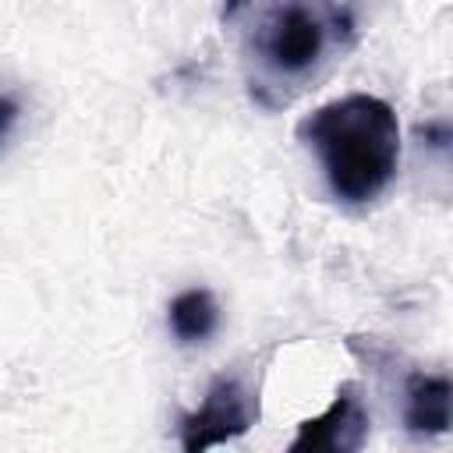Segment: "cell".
<instances>
[{
    "label": "cell",
    "instance_id": "cell-1",
    "mask_svg": "<svg viewBox=\"0 0 453 453\" xmlns=\"http://www.w3.org/2000/svg\"><path fill=\"white\" fill-rule=\"evenodd\" d=\"M219 21L262 110H283L315 88L357 39L343 0H223Z\"/></svg>",
    "mask_w": 453,
    "mask_h": 453
},
{
    "label": "cell",
    "instance_id": "cell-2",
    "mask_svg": "<svg viewBox=\"0 0 453 453\" xmlns=\"http://www.w3.org/2000/svg\"><path fill=\"white\" fill-rule=\"evenodd\" d=\"M297 142L319 159L329 195L343 205H372L400 170L396 110L368 92H350L304 113Z\"/></svg>",
    "mask_w": 453,
    "mask_h": 453
},
{
    "label": "cell",
    "instance_id": "cell-3",
    "mask_svg": "<svg viewBox=\"0 0 453 453\" xmlns=\"http://www.w3.org/2000/svg\"><path fill=\"white\" fill-rule=\"evenodd\" d=\"M258 421V396L237 375H216L202 396V403L180 414V449L202 453L209 446H223L241 439Z\"/></svg>",
    "mask_w": 453,
    "mask_h": 453
},
{
    "label": "cell",
    "instance_id": "cell-4",
    "mask_svg": "<svg viewBox=\"0 0 453 453\" xmlns=\"http://www.w3.org/2000/svg\"><path fill=\"white\" fill-rule=\"evenodd\" d=\"M368 407L361 400L357 382H343L333 396V403L319 414L301 421L294 442L287 446V453H354L365 446L368 439Z\"/></svg>",
    "mask_w": 453,
    "mask_h": 453
},
{
    "label": "cell",
    "instance_id": "cell-5",
    "mask_svg": "<svg viewBox=\"0 0 453 453\" xmlns=\"http://www.w3.org/2000/svg\"><path fill=\"white\" fill-rule=\"evenodd\" d=\"M449 379L442 372H407L400 382V418L411 435H442L449 428Z\"/></svg>",
    "mask_w": 453,
    "mask_h": 453
},
{
    "label": "cell",
    "instance_id": "cell-6",
    "mask_svg": "<svg viewBox=\"0 0 453 453\" xmlns=\"http://www.w3.org/2000/svg\"><path fill=\"white\" fill-rule=\"evenodd\" d=\"M166 322H170V333L180 343H202L219 329V304H216L212 290L188 287L170 301Z\"/></svg>",
    "mask_w": 453,
    "mask_h": 453
},
{
    "label": "cell",
    "instance_id": "cell-7",
    "mask_svg": "<svg viewBox=\"0 0 453 453\" xmlns=\"http://www.w3.org/2000/svg\"><path fill=\"white\" fill-rule=\"evenodd\" d=\"M18 117H21V99H18L14 92L0 88V145L11 138V131H14Z\"/></svg>",
    "mask_w": 453,
    "mask_h": 453
}]
</instances>
